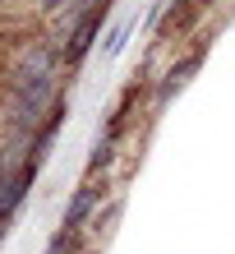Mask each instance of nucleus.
I'll use <instances>...</instances> for the list:
<instances>
[{
	"mask_svg": "<svg viewBox=\"0 0 235 254\" xmlns=\"http://www.w3.org/2000/svg\"><path fill=\"white\" fill-rule=\"evenodd\" d=\"M83 241H88V236H74V231H55L51 241H47V250H42V254H83Z\"/></svg>",
	"mask_w": 235,
	"mask_h": 254,
	"instance_id": "obj_8",
	"label": "nucleus"
},
{
	"mask_svg": "<svg viewBox=\"0 0 235 254\" xmlns=\"http://www.w3.org/2000/svg\"><path fill=\"white\" fill-rule=\"evenodd\" d=\"M134 28H139V19L115 23V28H111V37H106V47H101V56H106V61H115V56L125 51V42H129V33H134Z\"/></svg>",
	"mask_w": 235,
	"mask_h": 254,
	"instance_id": "obj_7",
	"label": "nucleus"
},
{
	"mask_svg": "<svg viewBox=\"0 0 235 254\" xmlns=\"http://www.w3.org/2000/svg\"><path fill=\"white\" fill-rule=\"evenodd\" d=\"M212 5H222V0H175V5H171V19H175V28H189V23L208 19Z\"/></svg>",
	"mask_w": 235,
	"mask_h": 254,
	"instance_id": "obj_6",
	"label": "nucleus"
},
{
	"mask_svg": "<svg viewBox=\"0 0 235 254\" xmlns=\"http://www.w3.org/2000/svg\"><path fill=\"white\" fill-rule=\"evenodd\" d=\"M106 194H111V176H88V171H83V181L74 185V194H69V203H65L60 231L83 236V231L101 217V203H106Z\"/></svg>",
	"mask_w": 235,
	"mask_h": 254,
	"instance_id": "obj_3",
	"label": "nucleus"
},
{
	"mask_svg": "<svg viewBox=\"0 0 235 254\" xmlns=\"http://www.w3.org/2000/svg\"><path fill=\"white\" fill-rule=\"evenodd\" d=\"M101 5V0H69V5L65 9H55L51 14V19L47 23H42V33H47L51 42H55V47H69V42H74V33H79V28H83V19H88V14H93Z\"/></svg>",
	"mask_w": 235,
	"mask_h": 254,
	"instance_id": "obj_5",
	"label": "nucleus"
},
{
	"mask_svg": "<svg viewBox=\"0 0 235 254\" xmlns=\"http://www.w3.org/2000/svg\"><path fill=\"white\" fill-rule=\"evenodd\" d=\"M143 93H152V79H129L125 93L115 97V107L106 111V125L97 129L93 139V153H88V176H111L115 157H120V148L129 143V129L139 121V107H143Z\"/></svg>",
	"mask_w": 235,
	"mask_h": 254,
	"instance_id": "obj_1",
	"label": "nucleus"
},
{
	"mask_svg": "<svg viewBox=\"0 0 235 254\" xmlns=\"http://www.w3.org/2000/svg\"><path fill=\"white\" fill-rule=\"evenodd\" d=\"M106 19H111V0H101V5H97L93 14H88V19H83V28L74 33V42H69V47L60 51L65 74H74V69L88 61V56H93V47H97V37H101V23H106Z\"/></svg>",
	"mask_w": 235,
	"mask_h": 254,
	"instance_id": "obj_4",
	"label": "nucleus"
},
{
	"mask_svg": "<svg viewBox=\"0 0 235 254\" xmlns=\"http://www.w3.org/2000/svg\"><path fill=\"white\" fill-rule=\"evenodd\" d=\"M208 47H212L208 37H194V47H180V51L171 56V65L152 79V93H148V111H152V116L189 88V79H194V74L203 69V61H208Z\"/></svg>",
	"mask_w": 235,
	"mask_h": 254,
	"instance_id": "obj_2",
	"label": "nucleus"
},
{
	"mask_svg": "<svg viewBox=\"0 0 235 254\" xmlns=\"http://www.w3.org/2000/svg\"><path fill=\"white\" fill-rule=\"evenodd\" d=\"M65 5H69V0H33V9L42 14V19H51V14H55V9H65Z\"/></svg>",
	"mask_w": 235,
	"mask_h": 254,
	"instance_id": "obj_9",
	"label": "nucleus"
}]
</instances>
